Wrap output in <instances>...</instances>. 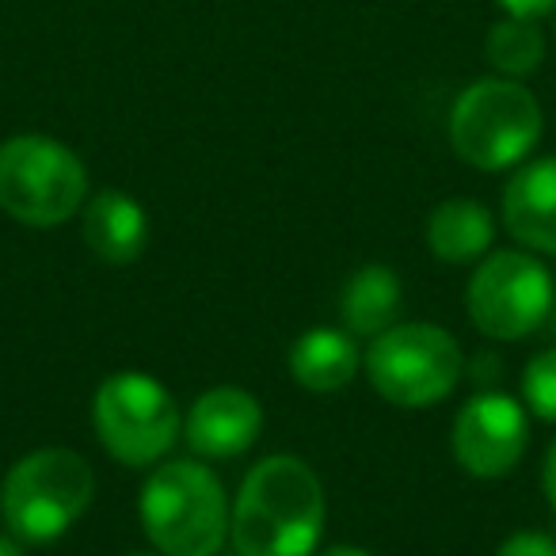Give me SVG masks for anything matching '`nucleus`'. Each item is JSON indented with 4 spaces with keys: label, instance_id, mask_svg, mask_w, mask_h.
<instances>
[{
    "label": "nucleus",
    "instance_id": "nucleus-1",
    "mask_svg": "<svg viewBox=\"0 0 556 556\" xmlns=\"http://www.w3.org/2000/svg\"><path fill=\"white\" fill-rule=\"evenodd\" d=\"M325 488L302 457H263L229 515L237 556H313L325 533Z\"/></svg>",
    "mask_w": 556,
    "mask_h": 556
},
{
    "label": "nucleus",
    "instance_id": "nucleus-2",
    "mask_svg": "<svg viewBox=\"0 0 556 556\" xmlns=\"http://www.w3.org/2000/svg\"><path fill=\"white\" fill-rule=\"evenodd\" d=\"M96 500V472L77 450L47 446L20 457L0 484V518L12 538L50 545L85 518Z\"/></svg>",
    "mask_w": 556,
    "mask_h": 556
},
{
    "label": "nucleus",
    "instance_id": "nucleus-3",
    "mask_svg": "<svg viewBox=\"0 0 556 556\" xmlns=\"http://www.w3.org/2000/svg\"><path fill=\"white\" fill-rule=\"evenodd\" d=\"M545 130L541 103L522 80L484 77L469 85L450 111V146L480 172L522 164Z\"/></svg>",
    "mask_w": 556,
    "mask_h": 556
},
{
    "label": "nucleus",
    "instance_id": "nucleus-4",
    "mask_svg": "<svg viewBox=\"0 0 556 556\" xmlns=\"http://www.w3.org/2000/svg\"><path fill=\"white\" fill-rule=\"evenodd\" d=\"M229 515L222 480L202 462H168L141 488V526L164 556H217Z\"/></svg>",
    "mask_w": 556,
    "mask_h": 556
},
{
    "label": "nucleus",
    "instance_id": "nucleus-5",
    "mask_svg": "<svg viewBox=\"0 0 556 556\" xmlns=\"http://www.w3.org/2000/svg\"><path fill=\"white\" fill-rule=\"evenodd\" d=\"M88 202L85 161L47 134L0 141V210L31 229H54Z\"/></svg>",
    "mask_w": 556,
    "mask_h": 556
},
{
    "label": "nucleus",
    "instance_id": "nucleus-6",
    "mask_svg": "<svg viewBox=\"0 0 556 556\" xmlns=\"http://www.w3.org/2000/svg\"><path fill=\"white\" fill-rule=\"evenodd\" d=\"M92 424L108 454L134 469L156 465L184 434V416L172 393L141 370H118L92 396Z\"/></svg>",
    "mask_w": 556,
    "mask_h": 556
},
{
    "label": "nucleus",
    "instance_id": "nucleus-7",
    "mask_svg": "<svg viewBox=\"0 0 556 556\" xmlns=\"http://www.w3.org/2000/svg\"><path fill=\"white\" fill-rule=\"evenodd\" d=\"M370 386L396 408L446 401L465 374L462 343L439 325H393L366 351Z\"/></svg>",
    "mask_w": 556,
    "mask_h": 556
},
{
    "label": "nucleus",
    "instance_id": "nucleus-8",
    "mask_svg": "<svg viewBox=\"0 0 556 556\" xmlns=\"http://www.w3.org/2000/svg\"><path fill=\"white\" fill-rule=\"evenodd\" d=\"M553 302L556 290L548 267L538 255L522 252H495L480 260L465 290V305L477 332L503 343L538 332L553 313Z\"/></svg>",
    "mask_w": 556,
    "mask_h": 556
},
{
    "label": "nucleus",
    "instance_id": "nucleus-9",
    "mask_svg": "<svg viewBox=\"0 0 556 556\" xmlns=\"http://www.w3.org/2000/svg\"><path fill=\"white\" fill-rule=\"evenodd\" d=\"M526 408L507 393H477L454 419V457L469 477H507L526 454Z\"/></svg>",
    "mask_w": 556,
    "mask_h": 556
},
{
    "label": "nucleus",
    "instance_id": "nucleus-10",
    "mask_svg": "<svg viewBox=\"0 0 556 556\" xmlns=\"http://www.w3.org/2000/svg\"><path fill=\"white\" fill-rule=\"evenodd\" d=\"M263 431V408L248 389L217 386L202 393L187 412V446L210 462L240 457Z\"/></svg>",
    "mask_w": 556,
    "mask_h": 556
},
{
    "label": "nucleus",
    "instance_id": "nucleus-11",
    "mask_svg": "<svg viewBox=\"0 0 556 556\" xmlns=\"http://www.w3.org/2000/svg\"><path fill=\"white\" fill-rule=\"evenodd\" d=\"M503 222L526 248L556 255V156L530 161L510 176L503 191Z\"/></svg>",
    "mask_w": 556,
    "mask_h": 556
},
{
    "label": "nucleus",
    "instance_id": "nucleus-12",
    "mask_svg": "<svg viewBox=\"0 0 556 556\" xmlns=\"http://www.w3.org/2000/svg\"><path fill=\"white\" fill-rule=\"evenodd\" d=\"M80 210H85V225H80L85 229V244L92 248L96 260L126 267V263H134L146 252L149 217L138 199L108 187V191H96Z\"/></svg>",
    "mask_w": 556,
    "mask_h": 556
},
{
    "label": "nucleus",
    "instance_id": "nucleus-13",
    "mask_svg": "<svg viewBox=\"0 0 556 556\" xmlns=\"http://www.w3.org/2000/svg\"><path fill=\"white\" fill-rule=\"evenodd\" d=\"M358 366H363L358 343L340 328H313V332L298 336V343L290 348V374L309 393H336V389L351 386Z\"/></svg>",
    "mask_w": 556,
    "mask_h": 556
},
{
    "label": "nucleus",
    "instance_id": "nucleus-14",
    "mask_svg": "<svg viewBox=\"0 0 556 556\" xmlns=\"http://www.w3.org/2000/svg\"><path fill=\"white\" fill-rule=\"evenodd\" d=\"M495 225L488 206L472 199H446L427 217V244L442 263H472L492 248Z\"/></svg>",
    "mask_w": 556,
    "mask_h": 556
},
{
    "label": "nucleus",
    "instance_id": "nucleus-15",
    "mask_svg": "<svg viewBox=\"0 0 556 556\" xmlns=\"http://www.w3.org/2000/svg\"><path fill=\"white\" fill-rule=\"evenodd\" d=\"M343 325L351 336H381L396 325L401 313V278L381 263L355 270L340 298Z\"/></svg>",
    "mask_w": 556,
    "mask_h": 556
},
{
    "label": "nucleus",
    "instance_id": "nucleus-16",
    "mask_svg": "<svg viewBox=\"0 0 556 556\" xmlns=\"http://www.w3.org/2000/svg\"><path fill=\"white\" fill-rule=\"evenodd\" d=\"M484 58L503 77L522 80L545 62V31L538 27V20L507 16L500 24H492V31H488Z\"/></svg>",
    "mask_w": 556,
    "mask_h": 556
},
{
    "label": "nucleus",
    "instance_id": "nucleus-17",
    "mask_svg": "<svg viewBox=\"0 0 556 556\" xmlns=\"http://www.w3.org/2000/svg\"><path fill=\"white\" fill-rule=\"evenodd\" d=\"M522 401L545 424H556V348L541 351L522 370Z\"/></svg>",
    "mask_w": 556,
    "mask_h": 556
},
{
    "label": "nucleus",
    "instance_id": "nucleus-18",
    "mask_svg": "<svg viewBox=\"0 0 556 556\" xmlns=\"http://www.w3.org/2000/svg\"><path fill=\"white\" fill-rule=\"evenodd\" d=\"M495 556H556V541L541 530H518L503 541Z\"/></svg>",
    "mask_w": 556,
    "mask_h": 556
},
{
    "label": "nucleus",
    "instance_id": "nucleus-19",
    "mask_svg": "<svg viewBox=\"0 0 556 556\" xmlns=\"http://www.w3.org/2000/svg\"><path fill=\"white\" fill-rule=\"evenodd\" d=\"M507 16H522V20H541L548 12H556V0H495Z\"/></svg>",
    "mask_w": 556,
    "mask_h": 556
},
{
    "label": "nucleus",
    "instance_id": "nucleus-20",
    "mask_svg": "<svg viewBox=\"0 0 556 556\" xmlns=\"http://www.w3.org/2000/svg\"><path fill=\"white\" fill-rule=\"evenodd\" d=\"M541 488H545V500L553 503V510H556V439L548 442V450H545V469H541Z\"/></svg>",
    "mask_w": 556,
    "mask_h": 556
},
{
    "label": "nucleus",
    "instance_id": "nucleus-21",
    "mask_svg": "<svg viewBox=\"0 0 556 556\" xmlns=\"http://www.w3.org/2000/svg\"><path fill=\"white\" fill-rule=\"evenodd\" d=\"M0 556H24L20 538H12V533H0Z\"/></svg>",
    "mask_w": 556,
    "mask_h": 556
},
{
    "label": "nucleus",
    "instance_id": "nucleus-22",
    "mask_svg": "<svg viewBox=\"0 0 556 556\" xmlns=\"http://www.w3.org/2000/svg\"><path fill=\"white\" fill-rule=\"evenodd\" d=\"M320 556H370L366 548H355V545H340V548H328V553Z\"/></svg>",
    "mask_w": 556,
    "mask_h": 556
},
{
    "label": "nucleus",
    "instance_id": "nucleus-23",
    "mask_svg": "<svg viewBox=\"0 0 556 556\" xmlns=\"http://www.w3.org/2000/svg\"><path fill=\"white\" fill-rule=\"evenodd\" d=\"M130 556H164V553H130Z\"/></svg>",
    "mask_w": 556,
    "mask_h": 556
}]
</instances>
